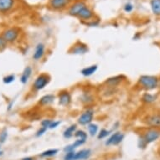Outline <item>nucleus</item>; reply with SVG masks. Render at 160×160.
<instances>
[{
	"mask_svg": "<svg viewBox=\"0 0 160 160\" xmlns=\"http://www.w3.org/2000/svg\"><path fill=\"white\" fill-rule=\"evenodd\" d=\"M61 123V121H55V120H53V122H51V124H50V128H49V129H55L57 128L58 127L60 126Z\"/></svg>",
	"mask_w": 160,
	"mask_h": 160,
	"instance_id": "39",
	"label": "nucleus"
},
{
	"mask_svg": "<svg viewBox=\"0 0 160 160\" xmlns=\"http://www.w3.org/2000/svg\"><path fill=\"white\" fill-rule=\"evenodd\" d=\"M89 51L88 45L82 41H76L69 49L68 52L72 55H85Z\"/></svg>",
	"mask_w": 160,
	"mask_h": 160,
	"instance_id": "12",
	"label": "nucleus"
},
{
	"mask_svg": "<svg viewBox=\"0 0 160 160\" xmlns=\"http://www.w3.org/2000/svg\"><path fill=\"white\" fill-rule=\"evenodd\" d=\"M124 138H125V135L123 132L115 131L106 140L105 145L106 146H118L123 141Z\"/></svg>",
	"mask_w": 160,
	"mask_h": 160,
	"instance_id": "11",
	"label": "nucleus"
},
{
	"mask_svg": "<svg viewBox=\"0 0 160 160\" xmlns=\"http://www.w3.org/2000/svg\"><path fill=\"white\" fill-rule=\"evenodd\" d=\"M158 99V96L156 94H152V93H148V92H145L143 93L141 97V101L144 104H152L154 103Z\"/></svg>",
	"mask_w": 160,
	"mask_h": 160,
	"instance_id": "21",
	"label": "nucleus"
},
{
	"mask_svg": "<svg viewBox=\"0 0 160 160\" xmlns=\"http://www.w3.org/2000/svg\"><path fill=\"white\" fill-rule=\"evenodd\" d=\"M47 128H43V127H40V128L37 130L36 132H35V137H36V138H40V137H42L43 135L47 132Z\"/></svg>",
	"mask_w": 160,
	"mask_h": 160,
	"instance_id": "38",
	"label": "nucleus"
},
{
	"mask_svg": "<svg viewBox=\"0 0 160 160\" xmlns=\"http://www.w3.org/2000/svg\"><path fill=\"white\" fill-rule=\"evenodd\" d=\"M95 117V111L94 109L91 107H88L86 108L81 115L79 116L77 118V123L81 126H87L90 123L93 122Z\"/></svg>",
	"mask_w": 160,
	"mask_h": 160,
	"instance_id": "4",
	"label": "nucleus"
},
{
	"mask_svg": "<svg viewBox=\"0 0 160 160\" xmlns=\"http://www.w3.org/2000/svg\"><path fill=\"white\" fill-rule=\"evenodd\" d=\"M86 142H87V140L76 138V140H75V142L72 143V145H73L75 148H77L81 147V146H82V145H84Z\"/></svg>",
	"mask_w": 160,
	"mask_h": 160,
	"instance_id": "36",
	"label": "nucleus"
},
{
	"mask_svg": "<svg viewBox=\"0 0 160 160\" xmlns=\"http://www.w3.org/2000/svg\"><path fill=\"white\" fill-rule=\"evenodd\" d=\"M71 3V0H49L48 7L53 11H62L67 9Z\"/></svg>",
	"mask_w": 160,
	"mask_h": 160,
	"instance_id": "8",
	"label": "nucleus"
},
{
	"mask_svg": "<svg viewBox=\"0 0 160 160\" xmlns=\"http://www.w3.org/2000/svg\"><path fill=\"white\" fill-rule=\"evenodd\" d=\"M58 104L63 108H67L72 102L71 93L67 90H61L57 95Z\"/></svg>",
	"mask_w": 160,
	"mask_h": 160,
	"instance_id": "10",
	"label": "nucleus"
},
{
	"mask_svg": "<svg viewBox=\"0 0 160 160\" xmlns=\"http://www.w3.org/2000/svg\"><path fill=\"white\" fill-rule=\"evenodd\" d=\"M56 100V96L52 93H48L40 97L38 101V106L41 107V108H45V107H49V106L52 105L53 103L55 102Z\"/></svg>",
	"mask_w": 160,
	"mask_h": 160,
	"instance_id": "14",
	"label": "nucleus"
},
{
	"mask_svg": "<svg viewBox=\"0 0 160 160\" xmlns=\"http://www.w3.org/2000/svg\"><path fill=\"white\" fill-rule=\"evenodd\" d=\"M21 34V29L18 27H9L7 28L2 33V36L4 38L8 44H13L17 42Z\"/></svg>",
	"mask_w": 160,
	"mask_h": 160,
	"instance_id": "3",
	"label": "nucleus"
},
{
	"mask_svg": "<svg viewBox=\"0 0 160 160\" xmlns=\"http://www.w3.org/2000/svg\"><path fill=\"white\" fill-rule=\"evenodd\" d=\"M87 129H88V133H89L90 136H97L98 132H99V126L97 123L92 122L89 125H87Z\"/></svg>",
	"mask_w": 160,
	"mask_h": 160,
	"instance_id": "25",
	"label": "nucleus"
},
{
	"mask_svg": "<svg viewBox=\"0 0 160 160\" xmlns=\"http://www.w3.org/2000/svg\"><path fill=\"white\" fill-rule=\"evenodd\" d=\"M118 91V88H112V87H104V90L102 92L103 97H105L106 98L108 97H113L114 94Z\"/></svg>",
	"mask_w": 160,
	"mask_h": 160,
	"instance_id": "26",
	"label": "nucleus"
},
{
	"mask_svg": "<svg viewBox=\"0 0 160 160\" xmlns=\"http://www.w3.org/2000/svg\"><path fill=\"white\" fill-rule=\"evenodd\" d=\"M87 5V3L85 0H76V1H73V2H71L70 6L67 8V13L70 16L77 18V16L80 13V12L82 11V8L86 7Z\"/></svg>",
	"mask_w": 160,
	"mask_h": 160,
	"instance_id": "5",
	"label": "nucleus"
},
{
	"mask_svg": "<svg viewBox=\"0 0 160 160\" xmlns=\"http://www.w3.org/2000/svg\"><path fill=\"white\" fill-rule=\"evenodd\" d=\"M138 146L139 148H142V149H144L145 148L147 147L148 144L147 142H145L144 138L142 135H140L138 138Z\"/></svg>",
	"mask_w": 160,
	"mask_h": 160,
	"instance_id": "32",
	"label": "nucleus"
},
{
	"mask_svg": "<svg viewBox=\"0 0 160 160\" xmlns=\"http://www.w3.org/2000/svg\"><path fill=\"white\" fill-rule=\"evenodd\" d=\"M142 135L144 138L145 142L148 145L149 143H152L159 138L160 130L157 128H148Z\"/></svg>",
	"mask_w": 160,
	"mask_h": 160,
	"instance_id": "13",
	"label": "nucleus"
},
{
	"mask_svg": "<svg viewBox=\"0 0 160 160\" xmlns=\"http://www.w3.org/2000/svg\"><path fill=\"white\" fill-rule=\"evenodd\" d=\"M150 7L154 15L160 16V0H151Z\"/></svg>",
	"mask_w": 160,
	"mask_h": 160,
	"instance_id": "23",
	"label": "nucleus"
},
{
	"mask_svg": "<svg viewBox=\"0 0 160 160\" xmlns=\"http://www.w3.org/2000/svg\"><path fill=\"white\" fill-rule=\"evenodd\" d=\"M76 130H77V124H71L65 129V131L63 132V137L66 139L71 138L72 137H74Z\"/></svg>",
	"mask_w": 160,
	"mask_h": 160,
	"instance_id": "22",
	"label": "nucleus"
},
{
	"mask_svg": "<svg viewBox=\"0 0 160 160\" xmlns=\"http://www.w3.org/2000/svg\"><path fill=\"white\" fill-rule=\"evenodd\" d=\"M0 148H1V143H0Z\"/></svg>",
	"mask_w": 160,
	"mask_h": 160,
	"instance_id": "47",
	"label": "nucleus"
},
{
	"mask_svg": "<svg viewBox=\"0 0 160 160\" xmlns=\"http://www.w3.org/2000/svg\"><path fill=\"white\" fill-rule=\"evenodd\" d=\"M52 122V119H50V118H45V119H43L42 121L40 122V125H41V127H43V128H45L49 129L50 124H51Z\"/></svg>",
	"mask_w": 160,
	"mask_h": 160,
	"instance_id": "34",
	"label": "nucleus"
},
{
	"mask_svg": "<svg viewBox=\"0 0 160 160\" xmlns=\"http://www.w3.org/2000/svg\"><path fill=\"white\" fill-rule=\"evenodd\" d=\"M98 18L94 10L92 9L90 6L87 5L86 7L82 8V11L77 16V18L80 19L81 23H85V22H88L90 20L95 19V18Z\"/></svg>",
	"mask_w": 160,
	"mask_h": 160,
	"instance_id": "7",
	"label": "nucleus"
},
{
	"mask_svg": "<svg viewBox=\"0 0 160 160\" xmlns=\"http://www.w3.org/2000/svg\"><path fill=\"white\" fill-rule=\"evenodd\" d=\"M159 85H160V82H159Z\"/></svg>",
	"mask_w": 160,
	"mask_h": 160,
	"instance_id": "48",
	"label": "nucleus"
},
{
	"mask_svg": "<svg viewBox=\"0 0 160 160\" xmlns=\"http://www.w3.org/2000/svg\"><path fill=\"white\" fill-rule=\"evenodd\" d=\"M92 155V150L90 148H84L79 150L75 153V159L74 160H87Z\"/></svg>",
	"mask_w": 160,
	"mask_h": 160,
	"instance_id": "19",
	"label": "nucleus"
},
{
	"mask_svg": "<svg viewBox=\"0 0 160 160\" xmlns=\"http://www.w3.org/2000/svg\"><path fill=\"white\" fill-rule=\"evenodd\" d=\"M64 152H65V153L66 152H72V151H75L76 150V148H74V146L72 144H70V145H67V146H66V147L64 148Z\"/></svg>",
	"mask_w": 160,
	"mask_h": 160,
	"instance_id": "40",
	"label": "nucleus"
},
{
	"mask_svg": "<svg viewBox=\"0 0 160 160\" xmlns=\"http://www.w3.org/2000/svg\"><path fill=\"white\" fill-rule=\"evenodd\" d=\"M45 50H46V47H45V44L43 43H38L34 48V54L32 55V58L34 61H39L42 60L44 56L45 55Z\"/></svg>",
	"mask_w": 160,
	"mask_h": 160,
	"instance_id": "15",
	"label": "nucleus"
},
{
	"mask_svg": "<svg viewBox=\"0 0 160 160\" xmlns=\"http://www.w3.org/2000/svg\"><path fill=\"white\" fill-rule=\"evenodd\" d=\"M32 73H33V68L30 66H26L24 69V71H23L21 76H20V78H19V81H20L22 84L25 85L28 83L29 78L31 77Z\"/></svg>",
	"mask_w": 160,
	"mask_h": 160,
	"instance_id": "18",
	"label": "nucleus"
},
{
	"mask_svg": "<svg viewBox=\"0 0 160 160\" xmlns=\"http://www.w3.org/2000/svg\"><path fill=\"white\" fill-rule=\"evenodd\" d=\"M8 133L7 129H3V131L0 132V143H3L6 142V140L8 138Z\"/></svg>",
	"mask_w": 160,
	"mask_h": 160,
	"instance_id": "31",
	"label": "nucleus"
},
{
	"mask_svg": "<svg viewBox=\"0 0 160 160\" xmlns=\"http://www.w3.org/2000/svg\"><path fill=\"white\" fill-rule=\"evenodd\" d=\"M16 0H0V13L6 14L14 8Z\"/></svg>",
	"mask_w": 160,
	"mask_h": 160,
	"instance_id": "17",
	"label": "nucleus"
},
{
	"mask_svg": "<svg viewBox=\"0 0 160 160\" xmlns=\"http://www.w3.org/2000/svg\"><path fill=\"white\" fill-rule=\"evenodd\" d=\"M8 42L6 41L4 38L2 36V34H0V51H3L6 48L8 47Z\"/></svg>",
	"mask_w": 160,
	"mask_h": 160,
	"instance_id": "33",
	"label": "nucleus"
},
{
	"mask_svg": "<svg viewBox=\"0 0 160 160\" xmlns=\"http://www.w3.org/2000/svg\"><path fill=\"white\" fill-rule=\"evenodd\" d=\"M134 9V6L132 3H127L124 4L123 6V10L125 13H132Z\"/></svg>",
	"mask_w": 160,
	"mask_h": 160,
	"instance_id": "35",
	"label": "nucleus"
},
{
	"mask_svg": "<svg viewBox=\"0 0 160 160\" xmlns=\"http://www.w3.org/2000/svg\"><path fill=\"white\" fill-rule=\"evenodd\" d=\"M13 101H12V102H11L10 103H8V108H7V109H8V111H10L11 109L13 108Z\"/></svg>",
	"mask_w": 160,
	"mask_h": 160,
	"instance_id": "44",
	"label": "nucleus"
},
{
	"mask_svg": "<svg viewBox=\"0 0 160 160\" xmlns=\"http://www.w3.org/2000/svg\"><path fill=\"white\" fill-rule=\"evenodd\" d=\"M16 76L14 74H9V75H7L3 78V82L4 84L8 85L11 84V83H13L14 81H15Z\"/></svg>",
	"mask_w": 160,
	"mask_h": 160,
	"instance_id": "29",
	"label": "nucleus"
},
{
	"mask_svg": "<svg viewBox=\"0 0 160 160\" xmlns=\"http://www.w3.org/2000/svg\"><path fill=\"white\" fill-rule=\"evenodd\" d=\"M3 154V151H1V150H0V156H2Z\"/></svg>",
	"mask_w": 160,
	"mask_h": 160,
	"instance_id": "45",
	"label": "nucleus"
},
{
	"mask_svg": "<svg viewBox=\"0 0 160 160\" xmlns=\"http://www.w3.org/2000/svg\"><path fill=\"white\" fill-rule=\"evenodd\" d=\"M127 80V76L125 75H117V76H111L104 82V86L112 88H118L120 85H122Z\"/></svg>",
	"mask_w": 160,
	"mask_h": 160,
	"instance_id": "9",
	"label": "nucleus"
},
{
	"mask_svg": "<svg viewBox=\"0 0 160 160\" xmlns=\"http://www.w3.org/2000/svg\"><path fill=\"white\" fill-rule=\"evenodd\" d=\"M75 153H76V151L66 152L65 155H64L63 159L64 160H74L75 159Z\"/></svg>",
	"mask_w": 160,
	"mask_h": 160,
	"instance_id": "37",
	"label": "nucleus"
},
{
	"mask_svg": "<svg viewBox=\"0 0 160 160\" xmlns=\"http://www.w3.org/2000/svg\"><path fill=\"white\" fill-rule=\"evenodd\" d=\"M119 126H120V122L118 121L116 122L115 123L113 124V130H117L119 128Z\"/></svg>",
	"mask_w": 160,
	"mask_h": 160,
	"instance_id": "41",
	"label": "nucleus"
},
{
	"mask_svg": "<svg viewBox=\"0 0 160 160\" xmlns=\"http://www.w3.org/2000/svg\"><path fill=\"white\" fill-rule=\"evenodd\" d=\"M100 22H101V20H100L99 18H95V19H92V20H90V21L88 22H85V23H82V24H83L84 25H86V26H89V27H97L100 24Z\"/></svg>",
	"mask_w": 160,
	"mask_h": 160,
	"instance_id": "30",
	"label": "nucleus"
},
{
	"mask_svg": "<svg viewBox=\"0 0 160 160\" xmlns=\"http://www.w3.org/2000/svg\"><path fill=\"white\" fill-rule=\"evenodd\" d=\"M98 70V66L97 64H94V65H91L89 66H86L83 69H82L81 71V74L82 76H85V77H90L92 76V75H94L96 72Z\"/></svg>",
	"mask_w": 160,
	"mask_h": 160,
	"instance_id": "20",
	"label": "nucleus"
},
{
	"mask_svg": "<svg viewBox=\"0 0 160 160\" xmlns=\"http://www.w3.org/2000/svg\"><path fill=\"white\" fill-rule=\"evenodd\" d=\"M141 37V34H140V33H137L135 35L133 36V39L134 40H138V39H139V38Z\"/></svg>",
	"mask_w": 160,
	"mask_h": 160,
	"instance_id": "43",
	"label": "nucleus"
},
{
	"mask_svg": "<svg viewBox=\"0 0 160 160\" xmlns=\"http://www.w3.org/2000/svg\"><path fill=\"white\" fill-rule=\"evenodd\" d=\"M21 160H35V158L30 157V156H28V157L23 158Z\"/></svg>",
	"mask_w": 160,
	"mask_h": 160,
	"instance_id": "42",
	"label": "nucleus"
},
{
	"mask_svg": "<svg viewBox=\"0 0 160 160\" xmlns=\"http://www.w3.org/2000/svg\"><path fill=\"white\" fill-rule=\"evenodd\" d=\"M143 123L148 128H160V112H155L147 115L143 118Z\"/></svg>",
	"mask_w": 160,
	"mask_h": 160,
	"instance_id": "6",
	"label": "nucleus"
},
{
	"mask_svg": "<svg viewBox=\"0 0 160 160\" xmlns=\"http://www.w3.org/2000/svg\"><path fill=\"white\" fill-rule=\"evenodd\" d=\"M59 152V149L58 148H50V149H47L42 152L40 154H39V157L40 158H51L54 157L55 155H57V153Z\"/></svg>",
	"mask_w": 160,
	"mask_h": 160,
	"instance_id": "24",
	"label": "nucleus"
},
{
	"mask_svg": "<svg viewBox=\"0 0 160 160\" xmlns=\"http://www.w3.org/2000/svg\"><path fill=\"white\" fill-rule=\"evenodd\" d=\"M74 137L78 139H84V140H87V138H88V134L86 131L82 130V129H77L74 134Z\"/></svg>",
	"mask_w": 160,
	"mask_h": 160,
	"instance_id": "28",
	"label": "nucleus"
},
{
	"mask_svg": "<svg viewBox=\"0 0 160 160\" xmlns=\"http://www.w3.org/2000/svg\"><path fill=\"white\" fill-rule=\"evenodd\" d=\"M51 81V76L47 73H40L34 79V82L32 84V91L34 92H38L42 91L50 84Z\"/></svg>",
	"mask_w": 160,
	"mask_h": 160,
	"instance_id": "2",
	"label": "nucleus"
},
{
	"mask_svg": "<svg viewBox=\"0 0 160 160\" xmlns=\"http://www.w3.org/2000/svg\"><path fill=\"white\" fill-rule=\"evenodd\" d=\"M138 84L145 91H152L159 86V79L156 76L142 75L138 78Z\"/></svg>",
	"mask_w": 160,
	"mask_h": 160,
	"instance_id": "1",
	"label": "nucleus"
},
{
	"mask_svg": "<svg viewBox=\"0 0 160 160\" xmlns=\"http://www.w3.org/2000/svg\"><path fill=\"white\" fill-rule=\"evenodd\" d=\"M95 101H96L95 96L92 92H89V91L83 92L82 95L80 96V102L82 105L90 107L95 102Z\"/></svg>",
	"mask_w": 160,
	"mask_h": 160,
	"instance_id": "16",
	"label": "nucleus"
},
{
	"mask_svg": "<svg viewBox=\"0 0 160 160\" xmlns=\"http://www.w3.org/2000/svg\"><path fill=\"white\" fill-rule=\"evenodd\" d=\"M159 154H160V152H159Z\"/></svg>",
	"mask_w": 160,
	"mask_h": 160,
	"instance_id": "49",
	"label": "nucleus"
},
{
	"mask_svg": "<svg viewBox=\"0 0 160 160\" xmlns=\"http://www.w3.org/2000/svg\"><path fill=\"white\" fill-rule=\"evenodd\" d=\"M71 2H73V1H76V0H71Z\"/></svg>",
	"mask_w": 160,
	"mask_h": 160,
	"instance_id": "46",
	"label": "nucleus"
},
{
	"mask_svg": "<svg viewBox=\"0 0 160 160\" xmlns=\"http://www.w3.org/2000/svg\"><path fill=\"white\" fill-rule=\"evenodd\" d=\"M112 133V131L111 130H108L107 128H102L98 132V133H97V138L99 139V140H102V139L107 138L108 137H109Z\"/></svg>",
	"mask_w": 160,
	"mask_h": 160,
	"instance_id": "27",
	"label": "nucleus"
}]
</instances>
